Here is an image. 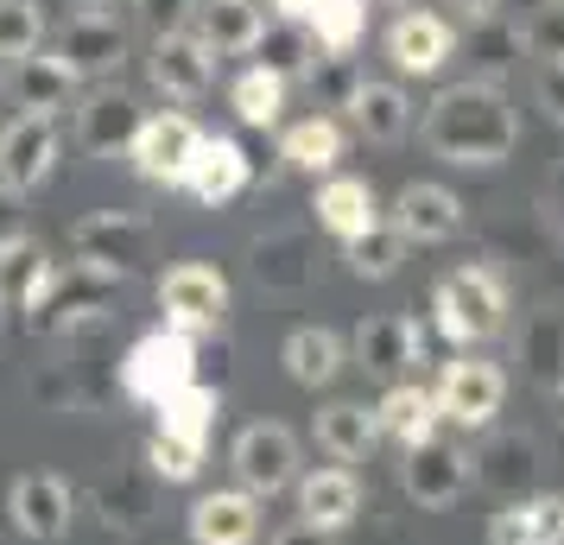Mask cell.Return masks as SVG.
Masks as SVG:
<instances>
[{
	"label": "cell",
	"instance_id": "cell-26",
	"mask_svg": "<svg viewBox=\"0 0 564 545\" xmlns=\"http://www.w3.org/2000/svg\"><path fill=\"white\" fill-rule=\"evenodd\" d=\"M311 438H317V450H324L330 464H361V457L381 444V432H375V406L330 400L324 413L311 418Z\"/></svg>",
	"mask_w": 564,
	"mask_h": 545
},
{
	"label": "cell",
	"instance_id": "cell-37",
	"mask_svg": "<svg viewBox=\"0 0 564 545\" xmlns=\"http://www.w3.org/2000/svg\"><path fill=\"white\" fill-rule=\"evenodd\" d=\"M520 52H527V39H520V26H508V20L469 26V83H495V89H501V77L520 64Z\"/></svg>",
	"mask_w": 564,
	"mask_h": 545
},
{
	"label": "cell",
	"instance_id": "cell-15",
	"mask_svg": "<svg viewBox=\"0 0 564 545\" xmlns=\"http://www.w3.org/2000/svg\"><path fill=\"white\" fill-rule=\"evenodd\" d=\"M147 70H153V89L165 102H204L209 83H216V57L197 32H165V39H153Z\"/></svg>",
	"mask_w": 564,
	"mask_h": 545
},
{
	"label": "cell",
	"instance_id": "cell-23",
	"mask_svg": "<svg viewBox=\"0 0 564 545\" xmlns=\"http://www.w3.org/2000/svg\"><path fill=\"white\" fill-rule=\"evenodd\" d=\"M191 539L197 545H254L260 539V501L241 489L197 494L191 508Z\"/></svg>",
	"mask_w": 564,
	"mask_h": 545
},
{
	"label": "cell",
	"instance_id": "cell-43",
	"mask_svg": "<svg viewBox=\"0 0 564 545\" xmlns=\"http://www.w3.org/2000/svg\"><path fill=\"white\" fill-rule=\"evenodd\" d=\"M299 77L311 83V96H317L324 108H343V102H349V89L361 83V77H356V64H349V57H330V52H324V57H311V64L299 70Z\"/></svg>",
	"mask_w": 564,
	"mask_h": 545
},
{
	"label": "cell",
	"instance_id": "cell-40",
	"mask_svg": "<svg viewBox=\"0 0 564 545\" xmlns=\"http://www.w3.org/2000/svg\"><path fill=\"white\" fill-rule=\"evenodd\" d=\"M260 64H267V70H280L285 83L299 77V70H305L311 57H317V45H311V32L299 26V20H280V26H267L260 32Z\"/></svg>",
	"mask_w": 564,
	"mask_h": 545
},
{
	"label": "cell",
	"instance_id": "cell-20",
	"mask_svg": "<svg viewBox=\"0 0 564 545\" xmlns=\"http://www.w3.org/2000/svg\"><path fill=\"white\" fill-rule=\"evenodd\" d=\"M356 362L368 374H400V368L425 362V324L419 317H361L356 324Z\"/></svg>",
	"mask_w": 564,
	"mask_h": 545
},
{
	"label": "cell",
	"instance_id": "cell-4",
	"mask_svg": "<svg viewBox=\"0 0 564 545\" xmlns=\"http://www.w3.org/2000/svg\"><path fill=\"white\" fill-rule=\"evenodd\" d=\"M115 292H121V280H115V273H102V266H83V260H64V273L52 266L45 292L32 298L26 330H39V337H70V330L96 324V317L115 305Z\"/></svg>",
	"mask_w": 564,
	"mask_h": 545
},
{
	"label": "cell",
	"instance_id": "cell-16",
	"mask_svg": "<svg viewBox=\"0 0 564 545\" xmlns=\"http://www.w3.org/2000/svg\"><path fill=\"white\" fill-rule=\"evenodd\" d=\"M52 57L70 77H108V70H121V57H128V26H121L115 13H77L70 26L57 32Z\"/></svg>",
	"mask_w": 564,
	"mask_h": 545
},
{
	"label": "cell",
	"instance_id": "cell-9",
	"mask_svg": "<svg viewBox=\"0 0 564 545\" xmlns=\"http://www.w3.org/2000/svg\"><path fill=\"white\" fill-rule=\"evenodd\" d=\"M147 241H153V229L140 216H128V209H96V216H83L77 229H70V260L128 280L133 266L147 260Z\"/></svg>",
	"mask_w": 564,
	"mask_h": 545
},
{
	"label": "cell",
	"instance_id": "cell-8",
	"mask_svg": "<svg viewBox=\"0 0 564 545\" xmlns=\"http://www.w3.org/2000/svg\"><path fill=\"white\" fill-rule=\"evenodd\" d=\"M197 146H204V128H197L184 108H165V115H147V121H140L128 159H133V172H140L147 184H184Z\"/></svg>",
	"mask_w": 564,
	"mask_h": 545
},
{
	"label": "cell",
	"instance_id": "cell-48",
	"mask_svg": "<svg viewBox=\"0 0 564 545\" xmlns=\"http://www.w3.org/2000/svg\"><path fill=\"white\" fill-rule=\"evenodd\" d=\"M273 545H336V533H324V526H305V520H299V526H285Z\"/></svg>",
	"mask_w": 564,
	"mask_h": 545
},
{
	"label": "cell",
	"instance_id": "cell-51",
	"mask_svg": "<svg viewBox=\"0 0 564 545\" xmlns=\"http://www.w3.org/2000/svg\"><path fill=\"white\" fill-rule=\"evenodd\" d=\"M77 13H102V7H115V0H70Z\"/></svg>",
	"mask_w": 564,
	"mask_h": 545
},
{
	"label": "cell",
	"instance_id": "cell-50",
	"mask_svg": "<svg viewBox=\"0 0 564 545\" xmlns=\"http://www.w3.org/2000/svg\"><path fill=\"white\" fill-rule=\"evenodd\" d=\"M273 7H280V20H299V26H305V13H311V0H273Z\"/></svg>",
	"mask_w": 564,
	"mask_h": 545
},
{
	"label": "cell",
	"instance_id": "cell-10",
	"mask_svg": "<svg viewBox=\"0 0 564 545\" xmlns=\"http://www.w3.org/2000/svg\"><path fill=\"white\" fill-rule=\"evenodd\" d=\"M70 508H77V494L52 469H26V476L7 482V526L39 539V545H52L70 533Z\"/></svg>",
	"mask_w": 564,
	"mask_h": 545
},
{
	"label": "cell",
	"instance_id": "cell-11",
	"mask_svg": "<svg viewBox=\"0 0 564 545\" xmlns=\"http://www.w3.org/2000/svg\"><path fill=\"white\" fill-rule=\"evenodd\" d=\"M400 489H406L412 508H457L463 489H469V450L451 438H425L419 450H406Z\"/></svg>",
	"mask_w": 564,
	"mask_h": 545
},
{
	"label": "cell",
	"instance_id": "cell-44",
	"mask_svg": "<svg viewBox=\"0 0 564 545\" xmlns=\"http://www.w3.org/2000/svg\"><path fill=\"white\" fill-rule=\"evenodd\" d=\"M520 39H527V52H533L539 64H564V0L539 7L533 20L520 26Z\"/></svg>",
	"mask_w": 564,
	"mask_h": 545
},
{
	"label": "cell",
	"instance_id": "cell-46",
	"mask_svg": "<svg viewBox=\"0 0 564 545\" xmlns=\"http://www.w3.org/2000/svg\"><path fill=\"white\" fill-rule=\"evenodd\" d=\"M533 96H539V108H545V115H552V121L564 128V64H539Z\"/></svg>",
	"mask_w": 564,
	"mask_h": 545
},
{
	"label": "cell",
	"instance_id": "cell-42",
	"mask_svg": "<svg viewBox=\"0 0 564 545\" xmlns=\"http://www.w3.org/2000/svg\"><path fill=\"white\" fill-rule=\"evenodd\" d=\"M197 469H204V444L153 432V444H147V476L153 482H197Z\"/></svg>",
	"mask_w": 564,
	"mask_h": 545
},
{
	"label": "cell",
	"instance_id": "cell-14",
	"mask_svg": "<svg viewBox=\"0 0 564 545\" xmlns=\"http://www.w3.org/2000/svg\"><path fill=\"white\" fill-rule=\"evenodd\" d=\"M451 52H457V26H451L444 13L412 7V13H400V20L387 26V57H393L400 77H437V70L451 64Z\"/></svg>",
	"mask_w": 564,
	"mask_h": 545
},
{
	"label": "cell",
	"instance_id": "cell-30",
	"mask_svg": "<svg viewBox=\"0 0 564 545\" xmlns=\"http://www.w3.org/2000/svg\"><path fill=\"white\" fill-rule=\"evenodd\" d=\"M260 32H267V13L254 0H209V7H197V39L209 45V57L254 52Z\"/></svg>",
	"mask_w": 564,
	"mask_h": 545
},
{
	"label": "cell",
	"instance_id": "cell-35",
	"mask_svg": "<svg viewBox=\"0 0 564 545\" xmlns=\"http://www.w3.org/2000/svg\"><path fill=\"white\" fill-rule=\"evenodd\" d=\"M368 13H375V0H311L305 13L311 45L330 57H349L361 45V32H368Z\"/></svg>",
	"mask_w": 564,
	"mask_h": 545
},
{
	"label": "cell",
	"instance_id": "cell-2",
	"mask_svg": "<svg viewBox=\"0 0 564 545\" xmlns=\"http://www.w3.org/2000/svg\"><path fill=\"white\" fill-rule=\"evenodd\" d=\"M432 324L451 349L488 342L508 324V280H501L488 260H463L457 273H444L432 286Z\"/></svg>",
	"mask_w": 564,
	"mask_h": 545
},
{
	"label": "cell",
	"instance_id": "cell-27",
	"mask_svg": "<svg viewBox=\"0 0 564 545\" xmlns=\"http://www.w3.org/2000/svg\"><path fill=\"white\" fill-rule=\"evenodd\" d=\"M89 501H96V514H102L108 533H133V526L153 520V476L140 464H121L89 489Z\"/></svg>",
	"mask_w": 564,
	"mask_h": 545
},
{
	"label": "cell",
	"instance_id": "cell-34",
	"mask_svg": "<svg viewBox=\"0 0 564 545\" xmlns=\"http://www.w3.org/2000/svg\"><path fill=\"white\" fill-rule=\"evenodd\" d=\"M70 89H77V77L52 52H32L13 64V102H20V115H57Z\"/></svg>",
	"mask_w": 564,
	"mask_h": 545
},
{
	"label": "cell",
	"instance_id": "cell-52",
	"mask_svg": "<svg viewBox=\"0 0 564 545\" xmlns=\"http://www.w3.org/2000/svg\"><path fill=\"white\" fill-rule=\"evenodd\" d=\"M552 413H558V425H564V381L552 388Z\"/></svg>",
	"mask_w": 564,
	"mask_h": 545
},
{
	"label": "cell",
	"instance_id": "cell-18",
	"mask_svg": "<svg viewBox=\"0 0 564 545\" xmlns=\"http://www.w3.org/2000/svg\"><path fill=\"white\" fill-rule=\"evenodd\" d=\"M140 102H133L128 89H96L89 102L77 108V146L89 159H108V153H128L133 133H140Z\"/></svg>",
	"mask_w": 564,
	"mask_h": 545
},
{
	"label": "cell",
	"instance_id": "cell-53",
	"mask_svg": "<svg viewBox=\"0 0 564 545\" xmlns=\"http://www.w3.org/2000/svg\"><path fill=\"white\" fill-rule=\"evenodd\" d=\"M387 7H400V0H387Z\"/></svg>",
	"mask_w": 564,
	"mask_h": 545
},
{
	"label": "cell",
	"instance_id": "cell-41",
	"mask_svg": "<svg viewBox=\"0 0 564 545\" xmlns=\"http://www.w3.org/2000/svg\"><path fill=\"white\" fill-rule=\"evenodd\" d=\"M39 39H45V13L32 0H0V57L20 64L39 52Z\"/></svg>",
	"mask_w": 564,
	"mask_h": 545
},
{
	"label": "cell",
	"instance_id": "cell-5",
	"mask_svg": "<svg viewBox=\"0 0 564 545\" xmlns=\"http://www.w3.org/2000/svg\"><path fill=\"white\" fill-rule=\"evenodd\" d=\"M191 381H197V337H184V330H153L121 356V393L140 406H159Z\"/></svg>",
	"mask_w": 564,
	"mask_h": 545
},
{
	"label": "cell",
	"instance_id": "cell-3",
	"mask_svg": "<svg viewBox=\"0 0 564 545\" xmlns=\"http://www.w3.org/2000/svg\"><path fill=\"white\" fill-rule=\"evenodd\" d=\"M432 406H437V425H451V432H488L501 418V406H508V374L488 356L457 349L451 362L437 368Z\"/></svg>",
	"mask_w": 564,
	"mask_h": 545
},
{
	"label": "cell",
	"instance_id": "cell-12",
	"mask_svg": "<svg viewBox=\"0 0 564 545\" xmlns=\"http://www.w3.org/2000/svg\"><path fill=\"white\" fill-rule=\"evenodd\" d=\"M57 165V115H13L0 133V184L13 197H26L52 178Z\"/></svg>",
	"mask_w": 564,
	"mask_h": 545
},
{
	"label": "cell",
	"instance_id": "cell-6",
	"mask_svg": "<svg viewBox=\"0 0 564 545\" xmlns=\"http://www.w3.org/2000/svg\"><path fill=\"white\" fill-rule=\"evenodd\" d=\"M159 312H165V330L209 337L229 317V280L216 266H204V260H184V266H172L159 280Z\"/></svg>",
	"mask_w": 564,
	"mask_h": 545
},
{
	"label": "cell",
	"instance_id": "cell-17",
	"mask_svg": "<svg viewBox=\"0 0 564 545\" xmlns=\"http://www.w3.org/2000/svg\"><path fill=\"white\" fill-rule=\"evenodd\" d=\"M248 178H254V165H248V153H241V140H229V133H204V146H197L191 172H184V190H191L197 204L216 209V204H229V197H241Z\"/></svg>",
	"mask_w": 564,
	"mask_h": 545
},
{
	"label": "cell",
	"instance_id": "cell-39",
	"mask_svg": "<svg viewBox=\"0 0 564 545\" xmlns=\"http://www.w3.org/2000/svg\"><path fill=\"white\" fill-rule=\"evenodd\" d=\"M343 260H349V273H356V280H393V273H400V260H406V241L381 222V229L343 241Z\"/></svg>",
	"mask_w": 564,
	"mask_h": 545
},
{
	"label": "cell",
	"instance_id": "cell-32",
	"mask_svg": "<svg viewBox=\"0 0 564 545\" xmlns=\"http://www.w3.org/2000/svg\"><path fill=\"white\" fill-rule=\"evenodd\" d=\"M57 260L32 241V235H13V241H0V305L7 312H32V298L45 292Z\"/></svg>",
	"mask_w": 564,
	"mask_h": 545
},
{
	"label": "cell",
	"instance_id": "cell-38",
	"mask_svg": "<svg viewBox=\"0 0 564 545\" xmlns=\"http://www.w3.org/2000/svg\"><path fill=\"white\" fill-rule=\"evenodd\" d=\"M235 115H241V128H280V108H285V77L280 70H267V64H254V70H241L229 89Z\"/></svg>",
	"mask_w": 564,
	"mask_h": 545
},
{
	"label": "cell",
	"instance_id": "cell-1",
	"mask_svg": "<svg viewBox=\"0 0 564 545\" xmlns=\"http://www.w3.org/2000/svg\"><path fill=\"white\" fill-rule=\"evenodd\" d=\"M419 133L444 165H501L520 146V115L495 83H451L432 96Z\"/></svg>",
	"mask_w": 564,
	"mask_h": 545
},
{
	"label": "cell",
	"instance_id": "cell-49",
	"mask_svg": "<svg viewBox=\"0 0 564 545\" xmlns=\"http://www.w3.org/2000/svg\"><path fill=\"white\" fill-rule=\"evenodd\" d=\"M13 235H20V197L0 184V241H13Z\"/></svg>",
	"mask_w": 564,
	"mask_h": 545
},
{
	"label": "cell",
	"instance_id": "cell-33",
	"mask_svg": "<svg viewBox=\"0 0 564 545\" xmlns=\"http://www.w3.org/2000/svg\"><path fill=\"white\" fill-rule=\"evenodd\" d=\"M159 432L165 438H184V444H204L209 450V432H216V418H223V393L204 388V381H191V388H178L172 400H159Z\"/></svg>",
	"mask_w": 564,
	"mask_h": 545
},
{
	"label": "cell",
	"instance_id": "cell-13",
	"mask_svg": "<svg viewBox=\"0 0 564 545\" xmlns=\"http://www.w3.org/2000/svg\"><path fill=\"white\" fill-rule=\"evenodd\" d=\"M387 229L400 235V241H419V248H432V241H451L463 235V197L451 184H406L393 209H387Z\"/></svg>",
	"mask_w": 564,
	"mask_h": 545
},
{
	"label": "cell",
	"instance_id": "cell-24",
	"mask_svg": "<svg viewBox=\"0 0 564 545\" xmlns=\"http://www.w3.org/2000/svg\"><path fill=\"white\" fill-rule=\"evenodd\" d=\"M375 432L393 438L400 450H419L425 438H437V406H432V388L425 381H393L375 406Z\"/></svg>",
	"mask_w": 564,
	"mask_h": 545
},
{
	"label": "cell",
	"instance_id": "cell-7",
	"mask_svg": "<svg viewBox=\"0 0 564 545\" xmlns=\"http://www.w3.org/2000/svg\"><path fill=\"white\" fill-rule=\"evenodd\" d=\"M229 464H235V489L267 501V494H280V489L299 482V438H292L285 425H267V418H260V425H248V432L235 438Z\"/></svg>",
	"mask_w": 564,
	"mask_h": 545
},
{
	"label": "cell",
	"instance_id": "cell-28",
	"mask_svg": "<svg viewBox=\"0 0 564 545\" xmlns=\"http://www.w3.org/2000/svg\"><path fill=\"white\" fill-rule=\"evenodd\" d=\"M317 222L336 235V241H356V235L381 229V197H375V184L368 178H330L317 190Z\"/></svg>",
	"mask_w": 564,
	"mask_h": 545
},
{
	"label": "cell",
	"instance_id": "cell-31",
	"mask_svg": "<svg viewBox=\"0 0 564 545\" xmlns=\"http://www.w3.org/2000/svg\"><path fill=\"white\" fill-rule=\"evenodd\" d=\"M280 362H285V374H292L299 388H330L336 374H343V362H349V349H343L336 330L305 324V330H292V337H285Z\"/></svg>",
	"mask_w": 564,
	"mask_h": 545
},
{
	"label": "cell",
	"instance_id": "cell-47",
	"mask_svg": "<svg viewBox=\"0 0 564 545\" xmlns=\"http://www.w3.org/2000/svg\"><path fill=\"white\" fill-rule=\"evenodd\" d=\"M451 13H457L463 26H488V20H501V0H444Z\"/></svg>",
	"mask_w": 564,
	"mask_h": 545
},
{
	"label": "cell",
	"instance_id": "cell-19",
	"mask_svg": "<svg viewBox=\"0 0 564 545\" xmlns=\"http://www.w3.org/2000/svg\"><path fill=\"white\" fill-rule=\"evenodd\" d=\"M356 514H361V476L349 464H324V469H311V476H299V520L305 526L343 533Z\"/></svg>",
	"mask_w": 564,
	"mask_h": 545
},
{
	"label": "cell",
	"instance_id": "cell-36",
	"mask_svg": "<svg viewBox=\"0 0 564 545\" xmlns=\"http://www.w3.org/2000/svg\"><path fill=\"white\" fill-rule=\"evenodd\" d=\"M280 159L292 172H336V159H343V128H336L330 115H305V121H292L280 133Z\"/></svg>",
	"mask_w": 564,
	"mask_h": 545
},
{
	"label": "cell",
	"instance_id": "cell-29",
	"mask_svg": "<svg viewBox=\"0 0 564 545\" xmlns=\"http://www.w3.org/2000/svg\"><path fill=\"white\" fill-rule=\"evenodd\" d=\"M539 476V444L520 438V432H501V438H488L476 457H469V482H482V489H501L513 501V489H527Z\"/></svg>",
	"mask_w": 564,
	"mask_h": 545
},
{
	"label": "cell",
	"instance_id": "cell-21",
	"mask_svg": "<svg viewBox=\"0 0 564 545\" xmlns=\"http://www.w3.org/2000/svg\"><path fill=\"white\" fill-rule=\"evenodd\" d=\"M349 121H356L361 140H375V146H393V140H406L412 133V96L400 89V83H375V77H361L356 89H349Z\"/></svg>",
	"mask_w": 564,
	"mask_h": 545
},
{
	"label": "cell",
	"instance_id": "cell-22",
	"mask_svg": "<svg viewBox=\"0 0 564 545\" xmlns=\"http://www.w3.org/2000/svg\"><path fill=\"white\" fill-rule=\"evenodd\" d=\"M488 545H564V494H513L488 520Z\"/></svg>",
	"mask_w": 564,
	"mask_h": 545
},
{
	"label": "cell",
	"instance_id": "cell-45",
	"mask_svg": "<svg viewBox=\"0 0 564 545\" xmlns=\"http://www.w3.org/2000/svg\"><path fill=\"white\" fill-rule=\"evenodd\" d=\"M133 13H140V26L165 39V32H184V20L197 13V0H133Z\"/></svg>",
	"mask_w": 564,
	"mask_h": 545
},
{
	"label": "cell",
	"instance_id": "cell-25",
	"mask_svg": "<svg viewBox=\"0 0 564 545\" xmlns=\"http://www.w3.org/2000/svg\"><path fill=\"white\" fill-rule=\"evenodd\" d=\"M248 273L267 292H305L311 286V241L299 229H273L248 248Z\"/></svg>",
	"mask_w": 564,
	"mask_h": 545
}]
</instances>
